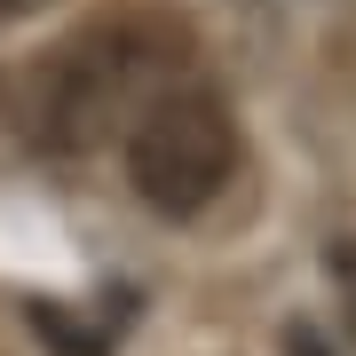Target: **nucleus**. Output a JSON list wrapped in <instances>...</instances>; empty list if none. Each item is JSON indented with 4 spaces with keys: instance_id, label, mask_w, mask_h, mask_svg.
Listing matches in <instances>:
<instances>
[{
    "instance_id": "f257e3e1",
    "label": "nucleus",
    "mask_w": 356,
    "mask_h": 356,
    "mask_svg": "<svg viewBox=\"0 0 356 356\" xmlns=\"http://www.w3.org/2000/svg\"><path fill=\"white\" fill-rule=\"evenodd\" d=\"M166 32L159 24H88L64 48L32 56L24 72H8V119L32 151H95L111 135V119L143 95V79L159 72Z\"/></svg>"
},
{
    "instance_id": "f03ea898",
    "label": "nucleus",
    "mask_w": 356,
    "mask_h": 356,
    "mask_svg": "<svg viewBox=\"0 0 356 356\" xmlns=\"http://www.w3.org/2000/svg\"><path fill=\"white\" fill-rule=\"evenodd\" d=\"M229 175H238V119L214 88H175L143 103V119L127 127V182L151 214H206Z\"/></svg>"
},
{
    "instance_id": "7ed1b4c3",
    "label": "nucleus",
    "mask_w": 356,
    "mask_h": 356,
    "mask_svg": "<svg viewBox=\"0 0 356 356\" xmlns=\"http://www.w3.org/2000/svg\"><path fill=\"white\" fill-rule=\"evenodd\" d=\"M325 269H332V293H341V317H348V332H356V238H332Z\"/></svg>"
},
{
    "instance_id": "20e7f679",
    "label": "nucleus",
    "mask_w": 356,
    "mask_h": 356,
    "mask_svg": "<svg viewBox=\"0 0 356 356\" xmlns=\"http://www.w3.org/2000/svg\"><path fill=\"white\" fill-rule=\"evenodd\" d=\"M277 348H285V356H341V348H332V341H325V332L309 325V317H293V325L277 332Z\"/></svg>"
},
{
    "instance_id": "39448f33",
    "label": "nucleus",
    "mask_w": 356,
    "mask_h": 356,
    "mask_svg": "<svg viewBox=\"0 0 356 356\" xmlns=\"http://www.w3.org/2000/svg\"><path fill=\"white\" fill-rule=\"evenodd\" d=\"M48 0H0V24H16V16H40Z\"/></svg>"
}]
</instances>
